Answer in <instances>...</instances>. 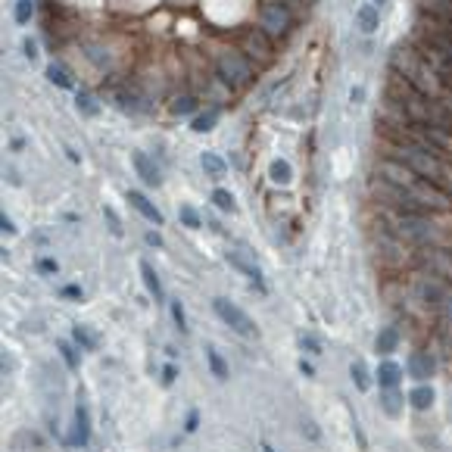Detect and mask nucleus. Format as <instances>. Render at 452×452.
<instances>
[{"instance_id": "1", "label": "nucleus", "mask_w": 452, "mask_h": 452, "mask_svg": "<svg viewBox=\"0 0 452 452\" xmlns=\"http://www.w3.org/2000/svg\"><path fill=\"white\" fill-rule=\"evenodd\" d=\"M390 69H393L406 84H412L418 94L433 97V100H443V94L449 91L443 84V78L431 69V63L421 57V51L412 44V41H399V44L393 47V53H390Z\"/></svg>"}, {"instance_id": "2", "label": "nucleus", "mask_w": 452, "mask_h": 452, "mask_svg": "<svg viewBox=\"0 0 452 452\" xmlns=\"http://www.w3.org/2000/svg\"><path fill=\"white\" fill-rule=\"evenodd\" d=\"M381 215L387 219L383 228L393 231L396 237H402L406 244H412V246H446L443 228H440L431 215H399V213H387V209H381Z\"/></svg>"}, {"instance_id": "3", "label": "nucleus", "mask_w": 452, "mask_h": 452, "mask_svg": "<svg viewBox=\"0 0 452 452\" xmlns=\"http://www.w3.org/2000/svg\"><path fill=\"white\" fill-rule=\"evenodd\" d=\"M387 156L396 159V163L408 165V169L415 172L418 178H424V181H433L440 184L443 190H449V181H446V165L443 159L437 156V153L424 150V147H408V144H387Z\"/></svg>"}, {"instance_id": "4", "label": "nucleus", "mask_w": 452, "mask_h": 452, "mask_svg": "<svg viewBox=\"0 0 452 452\" xmlns=\"http://www.w3.org/2000/svg\"><path fill=\"white\" fill-rule=\"evenodd\" d=\"M215 75L231 91H240V88H246V84H253V63H250V57L240 51H222L219 57H215Z\"/></svg>"}, {"instance_id": "5", "label": "nucleus", "mask_w": 452, "mask_h": 452, "mask_svg": "<svg viewBox=\"0 0 452 452\" xmlns=\"http://www.w3.org/2000/svg\"><path fill=\"white\" fill-rule=\"evenodd\" d=\"M259 28L269 35L271 41L284 38V35L293 28V13L284 0H271V3H262L259 7Z\"/></svg>"}, {"instance_id": "6", "label": "nucleus", "mask_w": 452, "mask_h": 452, "mask_svg": "<svg viewBox=\"0 0 452 452\" xmlns=\"http://www.w3.org/2000/svg\"><path fill=\"white\" fill-rule=\"evenodd\" d=\"M415 262H418L421 269H427L431 275L443 278V281H452V250L449 246H418Z\"/></svg>"}, {"instance_id": "7", "label": "nucleus", "mask_w": 452, "mask_h": 452, "mask_svg": "<svg viewBox=\"0 0 452 452\" xmlns=\"http://www.w3.org/2000/svg\"><path fill=\"white\" fill-rule=\"evenodd\" d=\"M213 309L215 315H219L222 321H225L231 331H237L240 337H256V325H253V318L244 312V309H237L231 300H225V296H215L213 300Z\"/></svg>"}, {"instance_id": "8", "label": "nucleus", "mask_w": 452, "mask_h": 452, "mask_svg": "<svg viewBox=\"0 0 452 452\" xmlns=\"http://www.w3.org/2000/svg\"><path fill=\"white\" fill-rule=\"evenodd\" d=\"M240 53H246V57L256 60L259 66H265L275 60V41H271L262 28H246V32L240 35Z\"/></svg>"}, {"instance_id": "9", "label": "nucleus", "mask_w": 452, "mask_h": 452, "mask_svg": "<svg viewBox=\"0 0 452 452\" xmlns=\"http://www.w3.org/2000/svg\"><path fill=\"white\" fill-rule=\"evenodd\" d=\"M433 371H437V362H433L431 352H412V356H408V374H412L415 381L424 383L427 377H433Z\"/></svg>"}, {"instance_id": "10", "label": "nucleus", "mask_w": 452, "mask_h": 452, "mask_svg": "<svg viewBox=\"0 0 452 452\" xmlns=\"http://www.w3.org/2000/svg\"><path fill=\"white\" fill-rule=\"evenodd\" d=\"M421 16H431L452 28V0H421Z\"/></svg>"}, {"instance_id": "11", "label": "nucleus", "mask_w": 452, "mask_h": 452, "mask_svg": "<svg viewBox=\"0 0 452 452\" xmlns=\"http://www.w3.org/2000/svg\"><path fill=\"white\" fill-rule=\"evenodd\" d=\"M228 262H231L234 269H240V271H244V275H250V281L256 284L259 290L265 287V284H262V271H259L256 265H253L250 259H246V253H244V250H231V253H228Z\"/></svg>"}, {"instance_id": "12", "label": "nucleus", "mask_w": 452, "mask_h": 452, "mask_svg": "<svg viewBox=\"0 0 452 452\" xmlns=\"http://www.w3.org/2000/svg\"><path fill=\"white\" fill-rule=\"evenodd\" d=\"M128 203H132V206L138 209V213L144 215L147 222H153V225H163V213H159V209L153 206V203L147 200V197L141 194V190H132V194H128Z\"/></svg>"}, {"instance_id": "13", "label": "nucleus", "mask_w": 452, "mask_h": 452, "mask_svg": "<svg viewBox=\"0 0 452 452\" xmlns=\"http://www.w3.org/2000/svg\"><path fill=\"white\" fill-rule=\"evenodd\" d=\"M134 169H138V175L144 178V184H150V188H156L163 178H159V169H156V163H153L147 153H134Z\"/></svg>"}, {"instance_id": "14", "label": "nucleus", "mask_w": 452, "mask_h": 452, "mask_svg": "<svg viewBox=\"0 0 452 452\" xmlns=\"http://www.w3.org/2000/svg\"><path fill=\"white\" fill-rule=\"evenodd\" d=\"M399 381H402V368L396 362H390V359H383V362L377 365V383H381V390L399 387Z\"/></svg>"}, {"instance_id": "15", "label": "nucleus", "mask_w": 452, "mask_h": 452, "mask_svg": "<svg viewBox=\"0 0 452 452\" xmlns=\"http://www.w3.org/2000/svg\"><path fill=\"white\" fill-rule=\"evenodd\" d=\"M10 449L13 452H44V440H41L38 433H32V431H22V433H16L13 437Z\"/></svg>"}, {"instance_id": "16", "label": "nucleus", "mask_w": 452, "mask_h": 452, "mask_svg": "<svg viewBox=\"0 0 452 452\" xmlns=\"http://www.w3.org/2000/svg\"><path fill=\"white\" fill-rule=\"evenodd\" d=\"M141 275H144V284H147V290H150V296L156 302H163V281H159V275H156V269H153L150 262H141Z\"/></svg>"}, {"instance_id": "17", "label": "nucleus", "mask_w": 452, "mask_h": 452, "mask_svg": "<svg viewBox=\"0 0 452 452\" xmlns=\"http://www.w3.org/2000/svg\"><path fill=\"white\" fill-rule=\"evenodd\" d=\"M396 346H399V331H396V327H381V334H377V340H374V350L381 352V356H390Z\"/></svg>"}, {"instance_id": "18", "label": "nucleus", "mask_w": 452, "mask_h": 452, "mask_svg": "<svg viewBox=\"0 0 452 452\" xmlns=\"http://www.w3.org/2000/svg\"><path fill=\"white\" fill-rule=\"evenodd\" d=\"M381 408L390 415V418H396V415L402 412V393H399V387L381 390Z\"/></svg>"}, {"instance_id": "19", "label": "nucleus", "mask_w": 452, "mask_h": 452, "mask_svg": "<svg viewBox=\"0 0 452 452\" xmlns=\"http://www.w3.org/2000/svg\"><path fill=\"white\" fill-rule=\"evenodd\" d=\"M408 402H412V408H418V412H427V408L433 406V387L418 383V387L408 393Z\"/></svg>"}, {"instance_id": "20", "label": "nucleus", "mask_w": 452, "mask_h": 452, "mask_svg": "<svg viewBox=\"0 0 452 452\" xmlns=\"http://www.w3.org/2000/svg\"><path fill=\"white\" fill-rule=\"evenodd\" d=\"M91 437V427H88V408L78 406L75 408V433H72V443L75 446H84Z\"/></svg>"}, {"instance_id": "21", "label": "nucleus", "mask_w": 452, "mask_h": 452, "mask_svg": "<svg viewBox=\"0 0 452 452\" xmlns=\"http://www.w3.org/2000/svg\"><path fill=\"white\" fill-rule=\"evenodd\" d=\"M356 22H359V28H362L365 35H371L377 28V7L374 3H365V7H359L356 10Z\"/></svg>"}, {"instance_id": "22", "label": "nucleus", "mask_w": 452, "mask_h": 452, "mask_svg": "<svg viewBox=\"0 0 452 452\" xmlns=\"http://www.w3.org/2000/svg\"><path fill=\"white\" fill-rule=\"evenodd\" d=\"M269 178L275 184H290L293 181V169H290L287 159H275V163L269 165Z\"/></svg>"}, {"instance_id": "23", "label": "nucleus", "mask_w": 452, "mask_h": 452, "mask_svg": "<svg viewBox=\"0 0 452 452\" xmlns=\"http://www.w3.org/2000/svg\"><path fill=\"white\" fill-rule=\"evenodd\" d=\"M203 169H206V175L209 178H225V172H228V165H225V159H219L215 153H203Z\"/></svg>"}, {"instance_id": "24", "label": "nucleus", "mask_w": 452, "mask_h": 452, "mask_svg": "<svg viewBox=\"0 0 452 452\" xmlns=\"http://www.w3.org/2000/svg\"><path fill=\"white\" fill-rule=\"evenodd\" d=\"M215 122H219V107H213V109H206L203 116H197L194 119V132H213L215 128Z\"/></svg>"}, {"instance_id": "25", "label": "nucleus", "mask_w": 452, "mask_h": 452, "mask_svg": "<svg viewBox=\"0 0 452 452\" xmlns=\"http://www.w3.org/2000/svg\"><path fill=\"white\" fill-rule=\"evenodd\" d=\"M350 374H352V383H356L359 390H368L371 387V377H368V368H365V362L362 359H356L352 362V368H350Z\"/></svg>"}, {"instance_id": "26", "label": "nucleus", "mask_w": 452, "mask_h": 452, "mask_svg": "<svg viewBox=\"0 0 452 452\" xmlns=\"http://www.w3.org/2000/svg\"><path fill=\"white\" fill-rule=\"evenodd\" d=\"M206 362H209V368H213V374L219 377V381H225V377H228V365L222 362V356L213 350V346L206 350Z\"/></svg>"}, {"instance_id": "27", "label": "nucleus", "mask_w": 452, "mask_h": 452, "mask_svg": "<svg viewBox=\"0 0 452 452\" xmlns=\"http://www.w3.org/2000/svg\"><path fill=\"white\" fill-rule=\"evenodd\" d=\"M32 13H35L32 0H16V22H19V26H26V22L32 19Z\"/></svg>"}, {"instance_id": "28", "label": "nucleus", "mask_w": 452, "mask_h": 452, "mask_svg": "<svg viewBox=\"0 0 452 452\" xmlns=\"http://www.w3.org/2000/svg\"><path fill=\"white\" fill-rule=\"evenodd\" d=\"M213 203L222 209V213H234V197L228 194V190H222V188L215 190V194H213Z\"/></svg>"}, {"instance_id": "29", "label": "nucleus", "mask_w": 452, "mask_h": 452, "mask_svg": "<svg viewBox=\"0 0 452 452\" xmlns=\"http://www.w3.org/2000/svg\"><path fill=\"white\" fill-rule=\"evenodd\" d=\"M47 78H51L57 88H72V82H69V75H66L60 66H47Z\"/></svg>"}, {"instance_id": "30", "label": "nucleus", "mask_w": 452, "mask_h": 452, "mask_svg": "<svg viewBox=\"0 0 452 452\" xmlns=\"http://www.w3.org/2000/svg\"><path fill=\"white\" fill-rule=\"evenodd\" d=\"M75 340L84 346V350H97V337L88 331V327H82V325H78V327H75Z\"/></svg>"}, {"instance_id": "31", "label": "nucleus", "mask_w": 452, "mask_h": 452, "mask_svg": "<svg viewBox=\"0 0 452 452\" xmlns=\"http://www.w3.org/2000/svg\"><path fill=\"white\" fill-rule=\"evenodd\" d=\"M194 107H197V100L188 94V97H178V100H175V107H172V109H175L178 116H190V113H194Z\"/></svg>"}, {"instance_id": "32", "label": "nucleus", "mask_w": 452, "mask_h": 452, "mask_svg": "<svg viewBox=\"0 0 452 452\" xmlns=\"http://www.w3.org/2000/svg\"><path fill=\"white\" fill-rule=\"evenodd\" d=\"M437 312L443 315V318L452 325V287L446 290V296H443V302H440V306H437Z\"/></svg>"}, {"instance_id": "33", "label": "nucleus", "mask_w": 452, "mask_h": 452, "mask_svg": "<svg viewBox=\"0 0 452 452\" xmlns=\"http://www.w3.org/2000/svg\"><path fill=\"white\" fill-rule=\"evenodd\" d=\"M103 219L109 222V231H113L116 237H122V222H119V215H116V213H113V209H109V206L103 209Z\"/></svg>"}, {"instance_id": "34", "label": "nucleus", "mask_w": 452, "mask_h": 452, "mask_svg": "<svg viewBox=\"0 0 452 452\" xmlns=\"http://www.w3.org/2000/svg\"><path fill=\"white\" fill-rule=\"evenodd\" d=\"M78 109H82L84 116H97V113H100V109H97V103L91 100L88 94H78Z\"/></svg>"}, {"instance_id": "35", "label": "nucleus", "mask_w": 452, "mask_h": 452, "mask_svg": "<svg viewBox=\"0 0 452 452\" xmlns=\"http://www.w3.org/2000/svg\"><path fill=\"white\" fill-rule=\"evenodd\" d=\"M178 215H181V222L188 228H200V215H197L190 206H181V213H178Z\"/></svg>"}, {"instance_id": "36", "label": "nucleus", "mask_w": 452, "mask_h": 452, "mask_svg": "<svg viewBox=\"0 0 452 452\" xmlns=\"http://www.w3.org/2000/svg\"><path fill=\"white\" fill-rule=\"evenodd\" d=\"M172 318H175V325H178V327H181V334L188 331V318H184L181 302H172Z\"/></svg>"}, {"instance_id": "37", "label": "nucleus", "mask_w": 452, "mask_h": 452, "mask_svg": "<svg viewBox=\"0 0 452 452\" xmlns=\"http://www.w3.org/2000/svg\"><path fill=\"white\" fill-rule=\"evenodd\" d=\"M60 352H63L66 365H69V368H75V365H78V356L72 352V346H69V343H60Z\"/></svg>"}, {"instance_id": "38", "label": "nucleus", "mask_w": 452, "mask_h": 452, "mask_svg": "<svg viewBox=\"0 0 452 452\" xmlns=\"http://www.w3.org/2000/svg\"><path fill=\"white\" fill-rule=\"evenodd\" d=\"M302 350H309V352H321V346H318V340H315V337H302Z\"/></svg>"}, {"instance_id": "39", "label": "nucleus", "mask_w": 452, "mask_h": 452, "mask_svg": "<svg viewBox=\"0 0 452 452\" xmlns=\"http://www.w3.org/2000/svg\"><path fill=\"white\" fill-rule=\"evenodd\" d=\"M175 377H178L175 365H165V368H163V381H165V383H172V381H175Z\"/></svg>"}, {"instance_id": "40", "label": "nucleus", "mask_w": 452, "mask_h": 452, "mask_svg": "<svg viewBox=\"0 0 452 452\" xmlns=\"http://www.w3.org/2000/svg\"><path fill=\"white\" fill-rule=\"evenodd\" d=\"M197 424H200V415H197V412H190V415H188V427H184V431H188V433H194V431H197Z\"/></svg>"}, {"instance_id": "41", "label": "nucleus", "mask_w": 452, "mask_h": 452, "mask_svg": "<svg viewBox=\"0 0 452 452\" xmlns=\"http://www.w3.org/2000/svg\"><path fill=\"white\" fill-rule=\"evenodd\" d=\"M26 57H28V60H35V57H38V44H35L32 38L26 41Z\"/></svg>"}, {"instance_id": "42", "label": "nucleus", "mask_w": 452, "mask_h": 452, "mask_svg": "<svg viewBox=\"0 0 452 452\" xmlns=\"http://www.w3.org/2000/svg\"><path fill=\"white\" fill-rule=\"evenodd\" d=\"M0 228H3V234H16V228H13V222L7 219V215H3V219H0Z\"/></svg>"}, {"instance_id": "43", "label": "nucleus", "mask_w": 452, "mask_h": 452, "mask_svg": "<svg viewBox=\"0 0 452 452\" xmlns=\"http://www.w3.org/2000/svg\"><path fill=\"white\" fill-rule=\"evenodd\" d=\"M147 244H150V246H159V244H163V237H159L156 231H150V234H147Z\"/></svg>"}, {"instance_id": "44", "label": "nucleus", "mask_w": 452, "mask_h": 452, "mask_svg": "<svg viewBox=\"0 0 452 452\" xmlns=\"http://www.w3.org/2000/svg\"><path fill=\"white\" fill-rule=\"evenodd\" d=\"M41 271H57V262H51V259H44V262H41Z\"/></svg>"}, {"instance_id": "45", "label": "nucleus", "mask_w": 452, "mask_h": 452, "mask_svg": "<svg viewBox=\"0 0 452 452\" xmlns=\"http://www.w3.org/2000/svg\"><path fill=\"white\" fill-rule=\"evenodd\" d=\"M300 368H302V374H309V377L315 374V368H312V365H309V362H300Z\"/></svg>"}, {"instance_id": "46", "label": "nucleus", "mask_w": 452, "mask_h": 452, "mask_svg": "<svg viewBox=\"0 0 452 452\" xmlns=\"http://www.w3.org/2000/svg\"><path fill=\"white\" fill-rule=\"evenodd\" d=\"M371 3H374V7H377V3H381V7H383V3H387V0H371Z\"/></svg>"}, {"instance_id": "47", "label": "nucleus", "mask_w": 452, "mask_h": 452, "mask_svg": "<svg viewBox=\"0 0 452 452\" xmlns=\"http://www.w3.org/2000/svg\"><path fill=\"white\" fill-rule=\"evenodd\" d=\"M262 452H275V449H271V446H262Z\"/></svg>"}]
</instances>
